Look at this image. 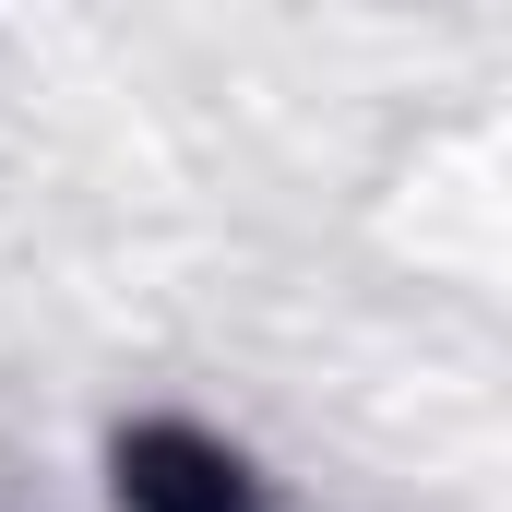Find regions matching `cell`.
Listing matches in <instances>:
<instances>
[{
	"label": "cell",
	"instance_id": "obj_1",
	"mask_svg": "<svg viewBox=\"0 0 512 512\" xmlns=\"http://www.w3.org/2000/svg\"><path fill=\"white\" fill-rule=\"evenodd\" d=\"M108 501L120 512H274V477L251 465V441H227L215 417L143 405L108 429Z\"/></svg>",
	"mask_w": 512,
	"mask_h": 512
}]
</instances>
